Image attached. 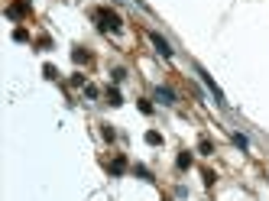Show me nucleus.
I'll return each instance as SVG.
<instances>
[{"label":"nucleus","instance_id":"obj_3","mask_svg":"<svg viewBox=\"0 0 269 201\" xmlns=\"http://www.w3.org/2000/svg\"><path fill=\"white\" fill-rule=\"evenodd\" d=\"M153 43H156V49H159L162 55H172V49H169V43H165L162 36H153Z\"/></svg>","mask_w":269,"mask_h":201},{"label":"nucleus","instance_id":"obj_2","mask_svg":"<svg viewBox=\"0 0 269 201\" xmlns=\"http://www.w3.org/2000/svg\"><path fill=\"white\" fill-rule=\"evenodd\" d=\"M198 75H201V81H204V85L211 88V94H214V98H217V104H224V94H220V88L214 85V78H211L208 72H198Z\"/></svg>","mask_w":269,"mask_h":201},{"label":"nucleus","instance_id":"obj_1","mask_svg":"<svg viewBox=\"0 0 269 201\" xmlns=\"http://www.w3.org/2000/svg\"><path fill=\"white\" fill-rule=\"evenodd\" d=\"M98 20H101V26H104V30H120V20H117V13H110V10H104Z\"/></svg>","mask_w":269,"mask_h":201},{"label":"nucleus","instance_id":"obj_4","mask_svg":"<svg viewBox=\"0 0 269 201\" xmlns=\"http://www.w3.org/2000/svg\"><path fill=\"white\" fill-rule=\"evenodd\" d=\"M156 98H159L162 104H175V101H172V91H169V88H159V91H156Z\"/></svg>","mask_w":269,"mask_h":201}]
</instances>
